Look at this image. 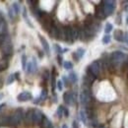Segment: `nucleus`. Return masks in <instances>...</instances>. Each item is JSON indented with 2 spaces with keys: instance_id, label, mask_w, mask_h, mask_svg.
<instances>
[{
  "instance_id": "nucleus-42",
  "label": "nucleus",
  "mask_w": 128,
  "mask_h": 128,
  "mask_svg": "<svg viewBox=\"0 0 128 128\" xmlns=\"http://www.w3.org/2000/svg\"><path fill=\"white\" fill-rule=\"evenodd\" d=\"M124 9H125V11H127V12H128V4H127V5H125Z\"/></svg>"
},
{
  "instance_id": "nucleus-6",
  "label": "nucleus",
  "mask_w": 128,
  "mask_h": 128,
  "mask_svg": "<svg viewBox=\"0 0 128 128\" xmlns=\"http://www.w3.org/2000/svg\"><path fill=\"white\" fill-rule=\"evenodd\" d=\"M87 69L96 78V77L100 75V70H102V63H100V60H95V61H93L92 63L87 67Z\"/></svg>"
},
{
  "instance_id": "nucleus-25",
  "label": "nucleus",
  "mask_w": 128,
  "mask_h": 128,
  "mask_svg": "<svg viewBox=\"0 0 128 128\" xmlns=\"http://www.w3.org/2000/svg\"><path fill=\"white\" fill-rule=\"evenodd\" d=\"M53 48H54L55 52H57L58 54H62V53H63V49H62V48H61V46H60L59 44H55L53 46Z\"/></svg>"
},
{
  "instance_id": "nucleus-7",
  "label": "nucleus",
  "mask_w": 128,
  "mask_h": 128,
  "mask_svg": "<svg viewBox=\"0 0 128 128\" xmlns=\"http://www.w3.org/2000/svg\"><path fill=\"white\" fill-rule=\"evenodd\" d=\"M63 100L67 106H73L77 102V96L73 92H65L63 94Z\"/></svg>"
},
{
  "instance_id": "nucleus-15",
  "label": "nucleus",
  "mask_w": 128,
  "mask_h": 128,
  "mask_svg": "<svg viewBox=\"0 0 128 128\" xmlns=\"http://www.w3.org/2000/svg\"><path fill=\"white\" fill-rule=\"evenodd\" d=\"M40 128H53V125H52V122L48 119L46 115H44L42 117V120L40 122Z\"/></svg>"
},
{
  "instance_id": "nucleus-13",
  "label": "nucleus",
  "mask_w": 128,
  "mask_h": 128,
  "mask_svg": "<svg viewBox=\"0 0 128 128\" xmlns=\"http://www.w3.org/2000/svg\"><path fill=\"white\" fill-rule=\"evenodd\" d=\"M38 38H40V44H42V48H44V52L49 55V53H50V46H49V44H48V42L42 36V34H38Z\"/></svg>"
},
{
  "instance_id": "nucleus-29",
  "label": "nucleus",
  "mask_w": 128,
  "mask_h": 128,
  "mask_svg": "<svg viewBox=\"0 0 128 128\" xmlns=\"http://www.w3.org/2000/svg\"><path fill=\"white\" fill-rule=\"evenodd\" d=\"M27 56L24 54V55H22V67H23V69H25L26 70V66H27Z\"/></svg>"
},
{
  "instance_id": "nucleus-21",
  "label": "nucleus",
  "mask_w": 128,
  "mask_h": 128,
  "mask_svg": "<svg viewBox=\"0 0 128 128\" xmlns=\"http://www.w3.org/2000/svg\"><path fill=\"white\" fill-rule=\"evenodd\" d=\"M75 52H76L77 56L79 57V59H81V58H82V57H83V56L85 55V52H86V50H85L84 48H79L78 49H77V50H76V51H75Z\"/></svg>"
},
{
  "instance_id": "nucleus-28",
  "label": "nucleus",
  "mask_w": 128,
  "mask_h": 128,
  "mask_svg": "<svg viewBox=\"0 0 128 128\" xmlns=\"http://www.w3.org/2000/svg\"><path fill=\"white\" fill-rule=\"evenodd\" d=\"M8 14H9V17H10L11 19H14L15 16H16V13H15V11L13 10L12 6H11V7H9V9H8Z\"/></svg>"
},
{
  "instance_id": "nucleus-12",
  "label": "nucleus",
  "mask_w": 128,
  "mask_h": 128,
  "mask_svg": "<svg viewBox=\"0 0 128 128\" xmlns=\"http://www.w3.org/2000/svg\"><path fill=\"white\" fill-rule=\"evenodd\" d=\"M32 98V95L31 92H22L21 94H19L17 96V100L19 102H27V100H30Z\"/></svg>"
},
{
  "instance_id": "nucleus-9",
  "label": "nucleus",
  "mask_w": 128,
  "mask_h": 128,
  "mask_svg": "<svg viewBox=\"0 0 128 128\" xmlns=\"http://www.w3.org/2000/svg\"><path fill=\"white\" fill-rule=\"evenodd\" d=\"M44 115V114L40 112V110L34 108V112H32V123H34V124H38V125L40 124Z\"/></svg>"
},
{
  "instance_id": "nucleus-5",
  "label": "nucleus",
  "mask_w": 128,
  "mask_h": 128,
  "mask_svg": "<svg viewBox=\"0 0 128 128\" xmlns=\"http://www.w3.org/2000/svg\"><path fill=\"white\" fill-rule=\"evenodd\" d=\"M102 6H104V15L106 17L112 16L115 10V1L112 0H106V1H102Z\"/></svg>"
},
{
  "instance_id": "nucleus-43",
  "label": "nucleus",
  "mask_w": 128,
  "mask_h": 128,
  "mask_svg": "<svg viewBox=\"0 0 128 128\" xmlns=\"http://www.w3.org/2000/svg\"><path fill=\"white\" fill-rule=\"evenodd\" d=\"M62 128H68V126H67L66 124H63V125H62Z\"/></svg>"
},
{
  "instance_id": "nucleus-4",
  "label": "nucleus",
  "mask_w": 128,
  "mask_h": 128,
  "mask_svg": "<svg viewBox=\"0 0 128 128\" xmlns=\"http://www.w3.org/2000/svg\"><path fill=\"white\" fill-rule=\"evenodd\" d=\"M1 51H2V54L4 55V57H10L12 55V52H13V44L11 42V40L10 38L7 36L4 44H2L1 46Z\"/></svg>"
},
{
  "instance_id": "nucleus-38",
  "label": "nucleus",
  "mask_w": 128,
  "mask_h": 128,
  "mask_svg": "<svg viewBox=\"0 0 128 128\" xmlns=\"http://www.w3.org/2000/svg\"><path fill=\"white\" fill-rule=\"evenodd\" d=\"M124 44H126L128 46V32L124 34Z\"/></svg>"
},
{
  "instance_id": "nucleus-32",
  "label": "nucleus",
  "mask_w": 128,
  "mask_h": 128,
  "mask_svg": "<svg viewBox=\"0 0 128 128\" xmlns=\"http://www.w3.org/2000/svg\"><path fill=\"white\" fill-rule=\"evenodd\" d=\"M16 80V78H15V75L14 74H11L10 76H9V78H8V80H7V85H11L14 81Z\"/></svg>"
},
{
  "instance_id": "nucleus-17",
  "label": "nucleus",
  "mask_w": 128,
  "mask_h": 128,
  "mask_svg": "<svg viewBox=\"0 0 128 128\" xmlns=\"http://www.w3.org/2000/svg\"><path fill=\"white\" fill-rule=\"evenodd\" d=\"M68 80L70 81L71 83H73V84L77 83V81H78V76H77V74H76L75 72H70L69 75H68Z\"/></svg>"
},
{
  "instance_id": "nucleus-30",
  "label": "nucleus",
  "mask_w": 128,
  "mask_h": 128,
  "mask_svg": "<svg viewBox=\"0 0 128 128\" xmlns=\"http://www.w3.org/2000/svg\"><path fill=\"white\" fill-rule=\"evenodd\" d=\"M49 78H50L49 71H48V70H44V74H42V79L44 81H48Z\"/></svg>"
},
{
  "instance_id": "nucleus-40",
  "label": "nucleus",
  "mask_w": 128,
  "mask_h": 128,
  "mask_svg": "<svg viewBox=\"0 0 128 128\" xmlns=\"http://www.w3.org/2000/svg\"><path fill=\"white\" fill-rule=\"evenodd\" d=\"M73 127H74V128H79V124H78V122H77L76 120H74V121H73Z\"/></svg>"
},
{
  "instance_id": "nucleus-24",
  "label": "nucleus",
  "mask_w": 128,
  "mask_h": 128,
  "mask_svg": "<svg viewBox=\"0 0 128 128\" xmlns=\"http://www.w3.org/2000/svg\"><path fill=\"white\" fill-rule=\"evenodd\" d=\"M40 98V100H44L46 98H48V90L44 88V89H42V94H40V96H38Z\"/></svg>"
},
{
  "instance_id": "nucleus-41",
  "label": "nucleus",
  "mask_w": 128,
  "mask_h": 128,
  "mask_svg": "<svg viewBox=\"0 0 128 128\" xmlns=\"http://www.w3.org/2000/svg\"><path fill=\"white\" fill-rule=\"evenodd\" d=\"M5 106L4 104H0V110H1L2 108H3V106Z\"/></svg>"
},
{
  "instance_id": "nucleus-1",
  "label": "nucleus",
  "mask_w": 128,
  "mask_h": 128,
  "mask_svg": "<svg viewBox=\"0 0 128 128\" xmlns=\"http://www.w3.org/2000/svg\"><path fill=\"white\" fill-rule=\"evenodd\" d=\"M108 58H110V68H119L125 62L126 55L124 52H122L120 50H115V51L112 52V54L108 56Z\"/></svg>"
},
{
  "instance_id": "nucleus-26",
  "label": "nucleus",
  "mask_w": 128,
  "mask_h": 128,
  "mask_svg": "<svg viewBox=\"0 0 128 128\" xmlns=\"http://www.w3.org/2000/svg\"><path fill=\"white\" fill-rule=\"evenodd\" d=\"M80 118L81 120L84 122V124H87V116H86V113H85V112L84 110H81L80 112Z\"/></svg>"
},
{
  "instance_id": "nucleus-19",
  "label": "nucleus",
  "mask_w": 128,
  "mask_h": 128,
  "mask_svg": "<svg viewBox=\"0 0 128 128\" xmlns=\"http://www.w3.org/2000/svg\"><path fill=\"white\" fill-rule=\"evenodd\" d=\"M112 30H113L112 24L106 23V27H104V32H106V34H110L112 32Z\"/></svg>"
},
{
  "instance_id": "nucleus-27",
  "label": "nucleus",
  "mask_w": 128,
  "mask_h": 128,
  "mask_svg": "<svg viewBox=\"0 0 128 128\" xmlns=\"http://www.w3.org/2000/svg\"><path fill=\"white\" fill-rule=\"evenodd\" d=\"M23 17H24V19L26 20V23L30 26V27H32V24L30 22V20H29V18L27 17V11H26V9H24V11H23Z\"/></svg>"
},
{
  "instance_id": "nucleus-22",
  "label": "nucleus",
  "mask_w": 128,
  "mask_h": 128,
  "mask_svg": "<svg viewBox=\"0 0 128 128\" xmlns=\"http://www.w3.org/2000/svg\"><path fill=\"white\" fill-rule=\"evenodd\" d=\"M110 40H112V36L110 34H104V38H102V44H108L110 42Z\"/></svg>"
},
{
  "instance_id": "nucleus-14",
  "label": "nucleus",
  "mask_w": 128,
  "mask_h": 128,
  "mask_svg": "<svg viewBox=\"0 0 128 128\" xmlns=\"http://www.w3.org/2000/svg\"><path fill=\"white\" fill-rule=\"evenodd\" d=\"M113 38L119 42H124V32L121 30H115L113 32Z\"/></svg>"
},
{
  "instance_id": "nucleus-18",
  "label": "nucleus",
  "mask_w": 128,
  "mask_h": 128,
  "mask_svg": "<svg viewBox=\"0 0 128 128\" xmlns=\"http://www.w3.org/2000/svg\"><path fill=\"white\" fill-rule=\"evenodd\" d=\"M79 38V29L77 27H72V38L73 42L77 40Z\"/></svg>"
},
{
  "instance_id": "nucleus-44",
  "label": "nucleus",
  "mask_w": 128,
  "mask_h": 128,
  "mask_svg": "<svg viewBox=\"0 0 128 128\" xmlns=\"http://www.w3.org/2000/svg\"><path fill=\"white\" fill-rule=\"evenodd\" d=\"M2 98H3V95H2V94H0V100H2Z\"/></svg>"
},
{
  "instance_id": "nucleus-34",
  "label": "nucleus",
  "mask_w": 128,
  "mask_h": 128,
  "mask_svg": "<svg viewBox=\"0 0 128 128\" xmlns=\"http://www.w3.org/2000/svg\"><path fill=\"white\" fill-rule=\"evenodd\" d=\"M6 38H7V34H0V48H1L2 44H4Z\"/></svg>"
},
{
  "instance_id": "nucleus-16",
  "label": "nucleus",
  "mask_w": 128,
  "mask_h": 128,
  "mask_svg": "<svg viewBox=\"0 0 128 128\" xmlns=\"http://www.w3.org/2000/svg\"><path fill=\"white\" fill-rule=\"evenodd\" d=\"M32 112H34V110H28V112L25 113V121L27 124H32Z\"/></svg>"
},
{
  "instance_id": "nucleus-23",
  "label": "nucleus",
  "mask_w": 128,
  "mask_h": 128,
  "mask_svg": "<svg viewBox=\"0 0 128 128\" xmlns=\"http://www.w3.org/2000/svg\"><path fill=\"white\" fill-rule=\"evenodd\" d=\"M63 67L66 70H71L73 68V63L71 61H65L63 62Z\"/></svg>"
},
{
  "instance_id": "nucleus-35",
  "label": "nucleus",
  "mask_w": 128,
  "mask_h": 128,
  "mask_svg": "<svg viewBox=\"0 0 128 128\" xmlns=\"http://www.w3.org/2000/svg\"><path fill=\"white\" fill-rule=\"evenodd\" d=\"M57 62H58V64H59L60 66L63 65V58H62L61 54H58V55H57Z\"/></svg>"
},
{
  "instance_id": "nucleus-11",
  "label": "nucleus",
  "mask_w": 128,
  "mask_h": 128,
  "mask_svg": "<svg viewBox=\"0 0 128 128\" xmlns=\"http://www.w3.org/2000/svg\"><path fill=\"white\" fill-rule=\"evenodd\" d=\"M95 16H96L98 20H104V19L106 18V15H104V6H102V2L95 7Z\"/></svg>"
},
{
  "instance_id": "nucleus-36",
  "label": "nucleus",
  "mask_w": 128,
  "mask_h": 128,
  "mask_svg": "<svg viewBox=\"0 0 128 128\" xmlns=\"http://www.w3.org/2000/svg\"><path fill=\"white\" fill-rule=\"evenodd\" d=\"M62 83H63L65 86H68V78H66V76H63V78H62Z\"/></svg>"
},
{
  "instance_id": "nucleus-39",
  "label": "nucleus",
  "mask_w": 128,
  "mask_h": 128,
  "mask_svg": "<svg viewBox=\"0 0 128 128\" xmlns=\"http://www.w3.org/2000/svg\"><path fill=\"white\" fill-rule=\"evenodd\" d=\"M63 115L65 116V117H68V116H69V112H68V110H67V108H64Z\"/></svg>"
},
{
  "instance_id": "nucleus-20",
  "label": "nucleus",
  "mask_w": 128,
  "mask_h": 128,
  "mask_svg": "<svg viewBox=\"0 0 128 128\" xmlns=\"http://www.w3.org/2000/svg\"><path fill=\"white\" fill-rule=\"evenodd\" d=\"M64 108L63 106H58V108H57V110H56V114H57V116H58V118L60 119V118H62V116H63V112H64Z\"/></svg>"
},
{
  "instance_id": "nucleus-8",
  "label": "nucleus",
  "mask_w": 128,
  "mask_h": 128,
  "mask_svg": "<svg viewBox=\"0 0 128 128\" xmlns=\"http://www.w3.org/2000/svg\"><path fill=\"white\" fill-rule=\"evenodd\" d=\"M64 42L68 44H73L72 38V27L71 26H65L64 27Z\"/></svg>"
},
{
  "instance_id": "nucleus-3",
  "label": "nucleus",
  "mask_w": 128,
  "mask_h": 128,
  "mask_svg": "<svg viewBox=\"0 0 128 128\" xmlns=\"http://www.w3.org/2000/svg\"><path fill=\"white\" fill-rule=\"evenodd\" d=\"M25 117V114H24V110L23 108H17L14 114L12 116H10V121H9V125H12V126H17L19 125L23 119Z\"/></svg>"
},
{
  "instance_id": "nucleus-31",
  "label": "nucleus",
  "mask_w": 128,
  "mask_h": 128,
  "mask_svg": "<svg viewBox=\"0 0 128 128\" xmlns=\"http://www.w3.org/2000/svg\"><path fill=\"white\" fill-rule=\"evenodd\" d=\"M56 88L58 91H62L63 90V83L61 80H58L56 82Z\"/></svg>"
},
{
  "instance_id": "nucleus-2",
  "label": "nucleus",
  "mask_w": 128,
  "mask_h": 128,
  "mask_svg": "<svg viewBox=\"0 0 128 128\" xmlns=\"http://www.w3.org/2000/svg\"><path fill=\"white\" fill-rule=\"evenodd\" d=\"M93 100V96H92V92L90 87L88 86H83L82 91L80 93V102L83 106H89V104H91Z\"/></svg>"
},
{
  "instance_id": "nucleus-37",
  "label": "nucleus",
  "mask_w": 128,
  "mask_h": 128,
  "mask_svg": "<svg viewBox=\"0 0 128 128\" xmlns=\"http://www.w3.org/2000/svg\"><path fill=\"white\" fill-rule=\"evenodd\" d=\"M72 56H73V58H74V60H75L76 62H79V60H80V59H79V57L77 56L76 52H73V53H72Z\"/></svg>"
},
{
  "instance_id": "nucleus-33",
  "label": "nucleus",
  "mask_w": 128,
  "mask_h": 128,
  "mask_svg": "<svg viewBox=\"0 0 128 128\" xmlns=\"http://www.w3.org/2000/svg\"><path fill=\"white\" fill-rule=\"evenodd\" d=\"M12 8H13V10L15 11L16 15L20 13V8H19V5H18V3H13V4H12Z\"/></svg>"
},
{
  "instance_id": "nucleus-10",
  "label": "nucleus",
  "mask_w": 128,
  "mask_h": 128,
  "mask_svg": "<svg viewBox=\"0 0 128 128\" xmlns=\"http://www.w3.org/2000/svg\"><path fill=\"white\" fill-rule=\"evenodd\" d=\"M26 70L29 74H34L38 70V64H36V58L32 57V59L31 61L27 62V66H26Z\"/></svg>"
}]
</instances>
